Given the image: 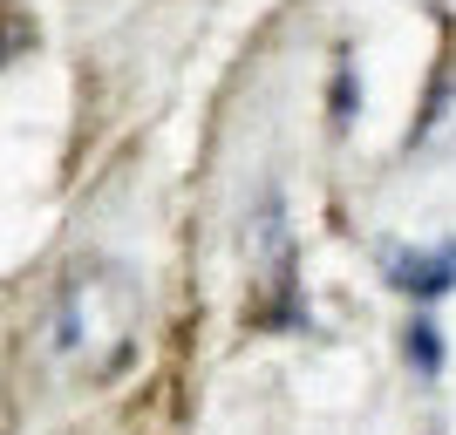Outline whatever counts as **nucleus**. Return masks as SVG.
<instances>
[{
  "label": "nucleus",
  "instance_id": "obj_1",
  "mask_svg": "<svg viewBox=\"0 0 456 435\" xmlns=\"http://www.w3.org/2000/svg\"><path fill=\"white\" fill-rule=\"evenodd\" d=\"M143 341V293L123 265L89 259L55 286L41 313V354L61 381H110L130 367Z\"/></svg>",
  "mask_w": 456,
  "mask_h": 435
},
{
  "label": "nucleus",
  "instance_id": "obj_2",
  "mask_svg": "<svg viewBox=\"0 0 456 435\" xmlns=\"http://www.w3.org/2000/svg\"><path fill=\"white\" fill-rule=\"evenodd\" d=\"M388 286H402L409 300H443L456 286V238H443L436 252H395L388 259Z\"/></svg>",
  "mask_w": 456,
  "mask_h": 435
},
{
  "label": "nucleus",
  "instance_id": "obj_3",
  "mask_svg": "<svg viewBox=\"0 0 456 435\" xmlns=\"http://www.w3.org/2000/svg\"><path fill=\"white\" fill-rule=\"evenodd\" d=\"M402 354H409V367H416L422 381L443 367V334H436V320H409V334H402Z\"/></svg>",
  "mask_w": 456,
  "mask_h": 435
}]
</instances>
